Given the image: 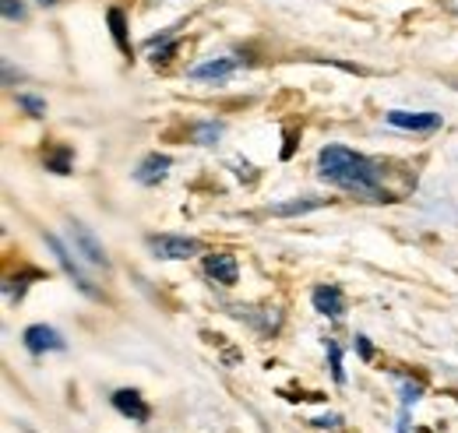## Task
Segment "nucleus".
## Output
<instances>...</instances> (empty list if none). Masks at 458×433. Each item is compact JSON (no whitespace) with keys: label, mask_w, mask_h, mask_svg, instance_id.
Returning a JSON list of instances; mask_svg holds the SVG:
<instances>
[{"label":"nucleus","mask_w":458,"mask_h":433,"mask_svg":"<svg viewBox=\"0 0 458 433\" xmlns=\"http://www.w3.org/2000/svg\"><path fill=\"white\" fill-rule=\"evenodd\" d=\"M328 356H332V378H335V384H345V374H343V349H339L335 342H328Z\"/></svg>","instance_id":"nucleus-15"},{"label":"nucleus","mask_w":458,"mask_h":433,"mask_svg":"<svg viewBox=\"0 0 458 433\" xmlns=\"http://www.w3.org/2000/svg\"><path fill=\"white\" fill-rule=\"evenodd\" d=\"M18 106L29 109L32 116H43V113H47V103H43V99H36V96H18Z\"/></svg>","instance_id":"nucleus-16"},{"label":"nucleus","mask_w":458,"mask_h":433,"mask_svg":"<svg viewBox=\"0 0 458 433\" xmlns=\"http://www.w3.org/2000/svg\"><path fill=\"white\" fill-rule=\"evenodd\" d=\"M110 29H114V39L116 47L123 50V54H131V43H127V25H123V11H116V7H110Z\"/></svg>","instance_id":"nucleus-13"},{"label":"nucleus","mask_w":458,"mask_h":433,"mask_svg":"<svg viewBox=\"0 0 458 433\" xmlns=\"http://www.w3.org/2000/svg\"><path fill=\"white\" fill-rule=\"evenodd\" d=\"M0 7H4V18H7V21H21V18H25V7H21L18 0H0Z\"/></svg>","instance_id":"nucleus-18"},{"label":"nucleus","mask_w":458,"mask_h":433,"mask_svg":"<svg viewBox=\"0 0 458 433\" xmlns=\"http://www.w3.org/2000/svg\"><path fill=\"white\" fill-rule=\"evenodd\" d=\"M233 67H236V60L219 56V60H208V64L191 67V78H194V81H223V78H229V74H233Z\"/></svg>","instance_id":"nucleus-11"},{"label":"nucleus","mask_w":458,"mask_h":433,"mask_svg":"<svg viewBox=\"0 0 458 433\" xmlns=\"http://www.w3.org/2000/svg\"><path fill=\"white\" fill-rule=\"evenodd\" d=\"M339 423H343L339 416H318V420H314V427H339Z\"/></svg>","instance_id":"nucleus-21"},{"label":"nucleus","mask_w":458,"mask_h":433,"mask_svg":"<svg viewBox=\"0 0 458 433\" xmlns=\"http://www.w3.org/2000/svg\"><path fill=\"white\" fill-rule=\"evenodd\" d=\"M145 243H148V250H152L156 258H163V261H187V258L201 254V243H198V240H191V236H173V233H156V236H148Z\"/></svg>","instance_id":"nucleus-2"},{"label":"nucleus","mask_w":458,"mask_h":433,"mask_svg":"<svg viewBox=\"0 0 458 433\" xmlns=\"http://www.w3.org/2000/svg\"><path fill=\"white\" fill-rule=\"evenodd\" d=\"M219 138H223V123H216V120L194 127V141H198V145H216Z\"/></svg>","instance_id":"nucleus-14"},{"label":"nucleus","mask_w":458,"mask_h":433,"mask_svg":"<svg viewBox=\"0 0 458 433\" xmlns=\"http://www.w3.org/2000/svg\"><path fill=\"white\" fill-rule=\"evenodd\" d=\"M310 300H314V310H318V314H325V318H343L345 300L339 285H318V289L310 293Z\"/></svg>","instance_id":"nucleus-8"},{"label":"nucleus","mask_w":458,"mask_h":433,"mask_svg":"<svg viewBox=\"0 0 458 433\" xmlns=\"http://www.w3.org/2000/svg\"><path fill=\"white\" fill-rule=\"evenodd\" d=\"M67 236H71V247H74V254H81L89 265L110 268V258H106L103 243L96 240V233H92L89 225H81V222H71V225H67Z\"/></svg>","instance_id":"nucleus-3"},{"label":"nucleus","mask_w":458,"mask_h":433,"mask_svg":"<svg viewBox=\"0 0 458 433\" xmlns=\"http://www.w3.org/2000/svg\"><path fill=\"white\" fill-rule=\"evenodd\" d=\"M21 342H25V349L29 352H60L67 342L60 338V331L57 327H47V325H32V327H25V335H21Z\"/></svg>","instance_id":"nucleus-5"},{"label":"nucleus","mask_w":458,"mask_h":433,"mask_svg":"<svg viewBox=\"0 0 458 433\" xmlns=\"http://www.w3.org/2000/svg\"><path fill=\"white\" fill-rule=\"evenodd\" d=\"M47 247L54 250V258H57V261H60V268L67 271V278H71V282H74V285H78V289H81L85 296H92V300H99V289L92 285V278H89V275L81 271V265H78V261L71 258V250H67V247L60 243V240H57V236H54V233H47Z\"/></svg>","instance_id":"nucleus-4"},{"label":"nucleus","mask_w":458,"mask_h":433,"mask_svg":"<svg viewBox=\"0 0 458 433\" xmlns=\"http://www.w3.org/2000/svg\"><path fill=\"white\" fill-rule=\"evenodd\" d=\"M325 198H296V201H283V205H272V216L279 218H293V216H307L314 208H321Z\"/></svg>","instance_id":"nucleus-12"},{"label":"nucleus","mask_w":458,"mask_h":433,"mask_svg":"<svg viewBox=\"0 0 458 433\" xmlns=\"http://www.w3.org/2000/svg\"><path fill=\"white\" fill-rule=\"evenodd\" d=\"M420 398H423V384H402V402H405V409L416 405Z\"/></svg>","instance_id":"nucleus-17"},{"label":"nucleus","mask_w":458,"mask_h":433,"mask_svg":"<svg viewBox=\"0 0 458 433\" xmlns=\"http://www.w3.org/2000/svg\"><path fill=\"white\" fill-rule=\"evenodd\" d=\"M455 398H458V395H455Z\"/></svg>","instance_id":"nucleus-23"},{"label":"nucleus","mask_w":458,"mask_h":433,"mask_svg":"<svg viewBox=\"0 0 458 433\" xmlns=\"http://www.w3.org/2000/svg\"><path fill=\"white\" fill-rule=\"evenodd\" d=\"M205 271L216 282H223V285H236V278H240V265H236L233 254H208L205 258Z\"/></svg>","instance_id":"nucleus-9"},{"label":"nucleus","mask_w":458,"mask_h":433,"mask_svg":"<svg viewBox=\"0 0 458 433\" xmlns=\"http://www.w3.org/2000/svg\"><path fill=\"white\" fill-rule=\"evenodd\" d=\"M388 123L402 127V131H437L441 127V113H405V109H392Z\"/></svg>","instance_id":"nucleus-7"},{"label":"nucleus","mask_w":458,"mask_h":433,"mask_svg":"<svg viewBox=\"0 0 458 433\" xmlns=\"http://www.w3.org/2000/svg\"><path fill=\"white\" fill-rule=\"evenodd\" d=\"M356 352H360V360H370L374 356V349H370V342L363 335H356Z\"/></svg>","instance_id":"nucleus-20"},{"label":"nucleus","mask_w":458,"mask_h":433,"mask_svg":"<svg viewBox=\"0 0 458 433\" xmlns=\"http://www.w3.org/2000/svg\"><path fill=\"white\" fill-rule=\"evenodd\" d=\"M170 166H173V159L170 156H159V152H152L145 163L138 166V173H134V180L138 183H159V180H166V173H170Z\"/></svg>","instance_id":"nucleus-10"},{"label":"nucleus","mask_w":458,"mask_h":433,"mask_svg":"<svg viewBox=\"0 0 458 433\" xmlns=\"http://www.w3.org/2000/svg\"><path fill=\"white\" fill-rule=\"evenodd\" d=\"M47 166H50L54 173H71V152L64 149V152H57V156H54V159H50Z\"/></svg>","instance_id":"nucleus-19"},{"label":"nucleus","mask_w":458,"mask_h":433,"mask_svg":"<svg viewBox=\"0 0 458 433\" xmlns=\"http://www.w3.org/2000/svg\"><path fill=\"white\" fill-rule=\"evenodd\" d=\"M318 173L321 180H328L332 187H339L352 198H363V201H392L388 191H385V173L381 166L345 145H325L318 152Z\"/></svg>","instance_id":"nucleus-1"},{"label":"nucleus","mask_w":458,"mask_h":433,"mask_svg":"<svg viewBox=\"0 0 458 433\" xmlns=\"http://www.w3.org/2000/svg\"><path fill=\"white\" fill-rule=\"evenodd\" d=\"M39 4H54V0H39Z\"/></svg>","instance_id":"nucleus-22"},{"label":"nucleus","mask_w":458,"mask_h":433,"mask_svg":"<svg viewBox=\"0 0 458 433\" xmlns=\"http://www.w3.org/2000/svg\"><path fill=\"white\" fill-rule=\"evenodd\" d=\"M114 409L120 412V416L134 420V423H148V420H152V409L145 405V398H141L134 387H120V391H114Z\"/></svg>","instance_id":"nucleus-6"}]
</instances>
